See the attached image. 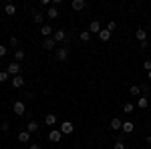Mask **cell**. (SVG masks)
Returning a JSON list of instances; mask_svg holds the SVG:
<instances>
[{"label":"cell","instance_id":"24","mask_svg":"<svg viewBox=\"0 0 151 149\" xmlns=\"http://www.w3.org/2000/svg\"><path fill=\"white\" fill-rule=\"evenodd\" d=\"M79 38H81L83 42H89V40H91V32H89V30H83L81 35H79Z\"/></svg>","mask_w":151,"mask_h":149},{"label":"cell","instance_id":"4","mask_svg":"<svg viewBox=\"0 0 151 149\" xmlns=\"http://www.w3.org/2000/svg\"><path fill=\"white\" fill-rule=\"evenodd\" d=\"M48 139H50L52 143H58V141L63 139V133H60V129H50V133H48Z\"/></svg>","mask_w":151,"mask_h":149},{"label":"cell","instance_id":"34","mask_svg":"<svg viewBox=\"0 0 151 149\" xmlns=\"http://www.w3.org/2000/svg\"><path fill=\"white\" fill-rule=\"evenodd\" d=\"M8 127H10V123L6 121V123H2V125H0V129H2V131H8Z\"/></svg>","mask_w":151,"mask_h":149},{"label":"cell","instance_id":"38","mask_svg":"<svg viewBox=\"0 0 151 149\" xmlns=\"http://www.w3.org/2000/svg\"><path fill=\"white\" fill-rule=\"evenodd\" d=\"M81 149H85V147H81Z\"/></svg>","mask_w":151,"mask_h":149},{"label":"cell","instance_id":"33","mask_svg":"<svg viewBox=\"0 0 151 149\" xmlns=\"http://www.w3.org/2000/svg\"><path fill=\"white\" fill-rule=\"evenodd\" d=\"M6 50H8L6 46H4V45H0V57H4V55H6Z\"/></svg>","mask_w":151,"mask_h":149},{"label":"cell","instance_id":"21","mask_svg":"<svg viewBox=\"0 0 151 149\" xmlns=\"http://www.w3.org/2000/svg\"><path fill=\"white\" fill-rule=\"evenodd\" d=\"M135 36H137V38H139V42H143V40H145V38H147V32H145V30H143V28H137V30H135Z\"/></svg>","mask_w":151,"mask_h":149},{"label":"cell","instance_id":"2","mask_svg":"<svg viewBox=\"0 0 151 149\" xmlns=\"http://www.w3.org/2000/svg\"><path fill=\"white\" fill-rule=\"evenodd\" d=\"M12 111H14V115H18V117L26 115V105H24V101H16V103L12 105Z\"/></svg>","mask_w":151,"mask_h":149},{"label":"cell","instance_id":"23","mask_svg":"<svg viewBox=\"0 0 151 149\" xmlns=\"http://www.w3.org/2000/svg\"><path fill=\"white\" fill-rule=\"evenodd\" d=\"M24 57H26V53H24L22 48H18V50L14 53V58H16V63H20V60H22Z\"/></svg>","mask_w":151,"mask_h":149},{"label":"cell","instance_id":"30","mask_svg":"<svg viewBox=\"0 0 151 149\" xmlns=\"http://www.w3.org/2000/svg\"><path fill=\"white\" fill-rule=\"evenodd\" d=\"M8 45H10V46H18V38H16V36H12L10 40H8Z\"/></svg>","mask_w":151,"mask_h":149},{"label":"cell","instance_id":"29","mask_svg":"<svg viewBox=\"0 0 151 149\" xmlns=\"http://www.w3.org/2000/svg\"><path fill=\"white\" fill-rule=\"evenodd\" d=\"M107 30H109V32L117 30V22H109V24H107Z\"/></svg>","mask_w":151,"mask_h":149},{"label":"cell","instance_id":"6","mask_svg":"<svg viewBox=\"0 0 151 149\" xmlns=\"http://www.w3.org/2000/svg\"><path fill=\"white\" fill-rule=\"evenodd\" d=\"M52 38H55V42H65L67 40V32L63 28H58V30H55V36Z\"/></svg>","mask_w":151,"mask_h":149},{"label":"cell","instance_id":"7","mask_svg":"<svg viewBox=\"0 0 151 149\" xmlns=\"http://www.w3.org/2000/svg\"><path fill=\"white\" fill-rule=\"evenodd\" d=\"M10 83H12V87H14V89H20V87H24V79H22V75H16V77H12Z\"/></svg>","mask_w":151,"mask_h":149},{"label":"cell","instance_id":"32","mask_svg":"<svg viewBox=\"0 0 151 149\" xmlns=\"http://www.w3.org/2000/svg\"><path fill=\"white\" fill-rule=\"evenodd\" d=\"M143 69L149 73V71H151V60H145V63H143Z\"/></svg>","mask_w":151,"mask_h":149},{"label":"cell","instance_id":"15","mask_svg":"<svg viewBox=\"0 0 151 149\" xmlns=\"http://www.w3.org/2000/svg\"><path fill=\"white\" fill-rule=\"evenodd\" d=\"M47 16H48V18H52V20H55V18H58V16H60V14H58V8H57V6H48Z\"/></svg>","mask_w":151,"mask_h":149},{"label":"cell","instance_id":"1","mask_svg":"<svg viewBox=\"0 0 151 149\" xmlns=\"http://www.w3.org/2000/svg\"><path fill=\"white\" fill-rule=\"evenodd\" d=\"M55 57H57V60H60V63L69 60V57H70V48H69V46H63V48H57Z\"/></svg>","mask_w":151,"mask_h":149},{"label":"cell","instance_id":"22","mask_svg":"<svg viewBox=\"0 0 151 149\" xmlns=\"http://www.w3.org/2000/svg\"><path fill=\"white\" fill-rule=\"evenodd\" d=\"M32 20H35L36 24H42V20H45V14H40V12H35V14H32Z\"/></svg>","mask_w":151,"mask_h":149},{"label":"cell","instance_id":"17","mask_svg":"<svg viewBox=\"0 0 151 149\" xmlns=\"http://www.w3.org/2000/svg\"><path fill=\"white\" fill-rule=\"evenodd\" d=\"M40 35L45 36V38H50V35H52V28H50L48 24H42V28H40Z\"/></svg>","mask_w":151,"mask_h":149},{"label":"cell","instance_id":"10","mask_svg":"<svg viewBox=\"0 0 151 149\" xmlns=\"http://www.w3.org/2000/svg\"><path fill=\"white\" fill-rule=\"evenodd\" d=\"M26 131H28L30 135H32V133H38V123H36L35 119H30V121H28V125H26Z\"/></svg>","mask_w":151,"mask_h":149},{"label":"cell","instance_id":"37","mask_svg":"<svg viewBox=\"0 0 151 149\" xmlns=\"http://www.w3.org/2000/svg\"><path fill=\"white\" fill-rule=\"evenodd\" d=\"M0 125H2V121H0Z\"/></svg>","mask_w":151,"mask_h":149},{"label":"cell","instance_id":"39","mask_svg":"<svg viewBox=\"0 0 151 149\" xmlns=\"http://www.w3.org/2000/svg\"><path fill=\"white\" fill-rule=\"evenodd\" d=\"M149 135H151V133H149Z\"/></svg>","mask_w":151,"mask_h":149},{"label":"cell","instance_id":"13","mask_svg":"<svg viewBox=\"0 0 151 149\" xmlns=\"http://www.w3.org/2000/svg\"><path fill=\"white\" fill-rule=\"evenodd\" d=\"M101 30H103V28H101V22H99V20H93V22L89 24V32H97V35H99Z\"/></svg>","mask_w":151,"mask_h":149},{"label":"cell","instance_id":"12","mask_svg":"<svg viewBox=\"0 0 151 149\" xmlns=\"http://www.w3.org/2000/svg\"><path fill=\"white\" fill-rule=\"evenodd\" d=\"M111 129H113V131H121V129H123V121H121L119 117L111 119Z\"/></svg>","mask_w":151,"mask_h":149},{"label":"cell","instance_id":"8","mask_svg":"<svg viewBox=\"0 0 151 149\" xmlns=\"http://www.w3.org/2000/svg\"><path fill=\"white\" fill-rule=\"evenodd\" d=\"M42 48H45V50H55V48H57L55 38H45V40H42Z\"/></svg>","mask_w":151,"mask_h":149},{"label":"cell","instance_id":"31","mask_svg":"<svg viewBox=\"0 0 151 149\" xmlns=\"http://www.w3.org/2000/svg\"><path fill=\"white\" fill-rule=\"evenodd\" d=\"M113 149H125V143L123 141H117L115 145H113Z\"/></svg>","mask_w":151,"mask_h":149},{"label":"cell","instance_id":"16","mask_svg":"<svg viewBox=\"0 0 151 149\" xmlns=\"http://www.w3.org/2000/svg\"><path fill=\"white\" fill-rule=\"evenodd\" d=\"M97 36H99V40H101V42H107V40L111 38V32H109L107 28H103V30H101V32H99Z\"/></svg>","mask_w":151,"mask_h":149},{"label":"cell","instance_id":"28","mask_svg":"<svg viewBox=\"0 0 151 149\" xmlns=\"http://www.w3.org/2000/svg\"><path fill=\"white\" fill-rule=\"evenodd\" d=\"M139 87H141V93L147 97V93H149V85H147V83H143V85H139Z\"/></svg>","mask_w":151,"mask_h":149},{"label":"cell","instance_id":"26","mask_svg":"<svg viewBox=\"0 0 151 149\" xmlns=\"http://www.w3.org/2000/svg\"><path fill=\"white\" fill-rule=\"evenodd\" d=\"M6 81H10L8 71H0V83H6Z\"/></svg>","mask_w":151,"mask_h":149},{"label":"cell","instance_id":"19","mask_svg":"<svg viewBox=\"0 0 151 149\" xmlns=\"http://www.w3.org/2000/svg\"><path fill=\"white\" fill-rule=\"evenodd\" d=\"M18 141H20V143H28V141H30V133H28V131H20V133H18Z\"/></svg>","mask_w":151,"mask_h":149},{"label":"cell","instance_id":"36","mask_svg":"<svg viewBox=\"0 0 151 149\" xmlns=\"http://www.w3.org/2000/svg\"><path fill=\"white\" fill-rule=\"evenodd\" d=\"M147 77H149V81H151V71H149V73H147Z\"/></svg>","mask_w":151,"mask_h":149},{"label":"cell","instance_id":"27","mask_svg":"<svg viewBox=\"0 0 151 149\" xmlns=\"http://www.w3.org/2000/svg\"><path fill=\"white\" fill-rule=\"evenodd\" d=\"M129 91H131V95H135V97H137V95L141 93V87H139V85H133V87H131Z\"/></svg>","mask_w":151,"mask_h":149},{"label":"cell","instance_id":"25","mask_svg":"<svg viewBox=\"0 0 151 149\" xmlns=\"http://www.w3.org/2000/svg\"><path fill=\"white\" fill-rule=\"evenodd\" d=\"M133 111H135V105H133V103H125V105H123V113H129V115H131Z\"/></svg>","mask_w":151,"mask_h":149},{"label":"cell","instance_id":"11","mask_svg":"<svg viewBox=\"0 0 151 149\" xmlns=\"http://www.w3.org/2000/svg\"><path fill=\"white\" fill-rule=\"evenodd\" d=\"M45 123H47L48 127L57 125V113H47V117H45Z\"/></svg>","mask_w":151,"mask_h":149},{"label":"cell","instance_id":"3","mask_svg":"<svg viewBox=\"0 0 151 149\" xmlns=\"http://www.w3.org/2000/svg\"><path fill=\"white\" fill-rule=\"evenodd\" d=\"M6 71H8V75H10V77L20 75V63H16V60H14V63H10V65L6 67Z\"/></svg>","mask_w":151,"mask_h":149},{"label":"cell","instance_id":"18","mask_svg":"<svg viewBox=\"0 0 151 149\" xmlns=\"http://www.w3.org/2000/svg\"><path fill=\"white\" fill-rule=\"evenodd\" d=\"M137 107H139V109H147V107H149V99H147L145 95H143V97H139V101H137Z\"/></svg>","mask_w":151,"mask_h":149},{"label":"cell","instance_id":"5","mask_svg":"<svg viewBox=\"0 0 151 149\" xmlns=\"http://www.w3.org/2000/svg\"><path fill=\"white\" fill-rule=\"evenodd\" d=\"M73 131H75V127H73L70 121H65V123L60 125V133H63V135H70Z\"/></svg>","mask_w":151,"mask_h":149},{"label":"cell","instance_id":"20","mask_svg":"<svg viewBox=\"0 0 151 149\" xmlns=\"http://www.w3.org/2000/svg\"><path fill=\"white\" fill-rule=\"evenodd\" d=\"M4 12H6V14H8V16H14V12H16V6H14V4H10V2H8V4H6V6H4Z\"/></svg>","mask_w":151,"mask_h":149},{"label":"cell","instance_id":"9","mask_svg":"<svg viewBox=\"0 0 151 149\" xmlns=\"http://www.w3.org/2000/svg\"><path fill=\"white\" fill-rule=\"evenodd\" d=\"M70 6H73V10H83V8H87V0H73Z\"/></svg>","mask_w":151,"mask_h":149},{"label":"cell","instance_id":"14","mask_svg":"<svg viewBox=\"0 0 151 149\" xmlns=\"http://www.w3.org/2000/svg\"><path fill=\"white\" fill-rule=\"evenodd\" d=\"M133 129H135V125H133L131 121H123V129H121V131H123L125 135H129V133H133Z\"/></svg>","mask_w":151,"mask_h":149},{"label":"cell","instance_id":"35","mask_svg":"<svg viewBox=\"0 0 151 149\" xmlns=\"http://www.w3.org/2000/svg\"><path fill=\"white\" fill-rule=\"evenodd\" d=\"M28 149H42V147H40L38 143H32V145H30V147H28Z\"/></svg>","mask_w":151,"mask_h":149}]
</instances>
